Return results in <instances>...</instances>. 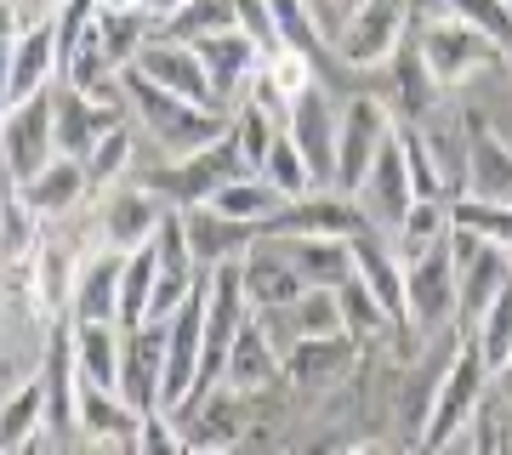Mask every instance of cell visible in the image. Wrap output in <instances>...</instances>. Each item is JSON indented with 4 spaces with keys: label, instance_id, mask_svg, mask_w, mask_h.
<instances>
[{
    "label": "cell",
    "instance_id": "1",
    "mask_svg": "<svg viewBox=\"0 0 512 455\" xmlns=\"http://www.w3.org/2000/svg\"><path fill=\"white\" fill-rule=\"evenodd\" d=\"M120 91H126V109L137 114L143 137L160 148V160H183V154L217 143L222 131H228V114H222V109L188 103V97L154 86V80L137 74V69H120Z\"/></svg>",
    "mask_w": 512,
    "mask_h": 455
},
{
    "label": "cell",
    "instance_id": "2",
    "mask_svg": "<svg viewBox=\"0 0 512 455\" xmlns=\"http://www.w3.org/2000/svg\"><path fill=\"white\" fill-rule=\"evenodd\" d=\"M416 52L444 91H456V86H467V80L507 63V52L478 35L473 23H461L456 12H427V23L416 29Z\"/></svg>",
    "mask_w": 512,
    "mask_h": 455
},
{
    "label": "cell",
    "instance_id": "3",
    "mask_svg": "<svg viewBox=\"0 0 512 455\" xmlns=\"http://www.w3.org/2000/svg\"><path fill=\"white\" fill-rule=\"evenodd\" d=\"M484 393H490V370H484V359H478V347L461 336L456 353H450V364H444V376H439V393H433V404H427L416 450H450L456 433L473 421L478 404H484Z\"/></svg>",
    "mask_w": 512,
    "mask_h": 455
},
{
    "label": "cell",
    "instance_id": "4",
    "mask_svg": "<svg viewBox=\"0 0 512 455\" xmlns=\"http://www.w3.org/2000/svg\"><path fill=\"white\" fill-rule=\"evenodd\" d=\"M404 330L416 342L456 330V256H450V234L404 262Z\"/></svg>",
    "mask_w": 512,
    "mask_h": 455
},
{
    "label": "cell",
    "instance_id": "5",
    "mask_svg": "<svg viewBox=\"0 0 512 455\" xmlns=\"http://www.w3.org/2000/svg\"><path fill=\"white\" fill-rule=\"evenodd\" d=\"M410 6L416 0H353L348 12H342V29H336V63L342 69H387V57L404 46L410 35Z\"/></svg>",
    "mask_w": 512,
    "mask_h": 455
},
{
    "label": "cell",
    "instance_id": "6",
    "mask_svg": "<svg viewBox=\"0 0 512 455\" xmlns=\"http://www.w3.org/2000/svg\"><path fill=\"white\" fill-rule=\"evenodd\" d=\"M239 171H245V160H239L234 137L222 131L217 143L194 148V154H183V160H160V171H148L143 182L165 205H200V200H211L228 177H239Z\"/></svg>",
    "mask_w": 512,
    "mask_h": 455
},
{
    "label": "cell",
    "instance_id": "7",
    "mask_svg": "<svg viewBox=\"0 0 512 455\" xmlns=\"http://www.w3.org/2000/svg\"><path fill=\"white\" fill-rule=\"evenodd\" d=\"M393 126H399V120H393V109H387L382 91H353L348 103H342V131H336V171H330V188L353 194L359 177L370 171V160H376L382 137Z\"/></svg>",
    "mask_w": 512,
    "mask_h": 455
},
{
    "label": "cell",
    "instance_id": "8",
    "mask_svg": "<svg viewBox=\"0 0 512 455\" xmlns=\"http://www.w3.org/2000/svg\"><path fill=\"white\" fill-rule=\"evenodd\" d=\"M359 353H365V342H353L348 330H336V336H291L279 347V370H285L291 393L313 399V393H330V387L353 382Z\"/></svg>",
    "mask_w": 512,
    "mask_h": 455
},
{
    "label": "cell",
    "instance_id": "9",
    "mask_svg": "<svg viewBox=\"0 0 512 455\" xmlns=\"http://www.w3.org/2000/svg\"><path fill=\"white\" fill-rule=\"evenodd\" d=\"M450 256H456V330H467L512 285V268H507V251L501 245L467 234L456 222H450Z\"/></svg>",
    "mask_w": 512,
    "mask_h": 455
},
{
    "label": "cell",
    "instance_id": "10",
    "mask_svg": "<svg viewBox=\"0 0 512 455\" xmlns=\"http://www.w3.org/2000/svg\"><path fill=\"white\" fill-rule=\"evenodd\" d=\"M52 154H57V131H52V86H46L0 114V171H6V182H29Z\"/></svg>",
    "mask_w": 512,
    "mask_h": 455
},
{
    "label": "cell",
    "instance_id": "11",
    "mask_svg": "<svg viewBox=\"0 0 512 455\" xmlns=\"http://www.w3.org/2000/svg\"><path fill=\"white\" fill-rule=\"evenodd\" d=\"M165 217V200L148 188L143 177L137 182H109L103 194H97V245H109V251H137L154 239Z\"/></svg>",
    "mask_w": 512,
    "mask_h": 455
},
{
    "label": "cell",
    "instance_id": "12",
    "mask_svg": "<svg viewBox=\"0 0 512 455\" xmlns=\"http://www.w3.org/2000/svg\"><path fill=\"white\" fill-rule=\"evenodd\" d=\"M353 200H359V211H365L370 228H382V234H393V228H399V217L416 205V188H410V165H404V137H399V126L382 137L376 160H370V171L359 177V188H353Z\"/></svg>",
    "mask_w": 512,
    "mask_h": 455
},
{
    "label": "cell",
    "instance_id": "13",
    "mask_svg": "<svg viewBox=\"0 0 512 455\" xmlns=\"http://www.w3.org/2000/svg\"><path fill=\"white\" fill-rule=\"evenodd\" d=\"M120 120H126V91H120V97H97V91H80V86H63V80H52L57 154L86 160L97 137H103V131H114Z\"/></svg>",
    "mask_w": 512,
    "mask_h": 455
},
{
    "label": "cell",
    "instance_id": "14",
    "mask_svg": "<svg viewBox=\"0 0 512 455\" xmlns=\"http://www.w3.org/2000/svg\"><path fill=\"white\" fill-rule=\"evenodd\" d=\"M285 131H291V143L302 148V160L313 165V177L330 188V171H336V131H342V103L330 97L325 80L302 86L291 103H285Z\"/></svg>",
    "mask_w": 512,
    "mask_h": 455
},
{
    "label": "cell",
    "instance_id": "15",
    "mask_svg": "<svg viewBox=\"0 0 512 455\" xmlns=\"http://www.w3.org/2000/svg\"><path fill=\"white\" fill-rule=\"evenodd\" d=\"M126 69L148 74L154 86L177 91V97H188V103H205V109H222V103H217V91H211V80H205V63H200V52H194L188 40L165 35V29H154V35H148L143 46H137V57H131ZM222 114H228V109H222Z\"/></svg>",
    "mask_w": 512,
    "mask_h": 455
},
{
    "label": "cell",
    "instance_id": "16",
    "mask_svg": "<svg viewBox=\"0 0 512 455\" xmlns=\"http://www.w3.org/2000/svg\"><path fill=\"white\" fill-rule=\"evenodd\" d=\"M40 387H46V433L52 438H80L74 399H80V364H74V336L69 319L46 325V353H40Z\"/></svg>",
    "mask_w": 512,
    "mask_h": 455
},
{
    "label": "cell",
    "instance_id": "17",
    "mask_svg": "<svg viewBox=\"0 0 512 455\" xmlns=\"http://www.w3.org/2000/svg\"><path fill=\"white\" fill-rule=\"evenodd\" d=\"M160 382H165V319H143L120 342V393L143 416V410H160Z\"/></svg>",
    "mask_w": 512,
    "mask_h": 455
},
{
    "label": "cell",
    "instance_id": "18",
    "mask_svg": "<svg viewBox=\"0 0 512 455\" xmlns=\"http://www.w3.org/2000/svg\"><path fill=\"white\" fill-rule=\"evenodd\" d=\"M194 52H200L205 80H211V91H217L222 109H234L239 97L251 91L256 69H262V46H256L245 29H217V35L194 40Z\"/></svg>",
    "mask_w": 512,
    "mask_h": 455
},
{
    "label": "cell",
    "instance_id": "19",
    "mask_svg": "<svg viewBox=\"0 0 512 455\" xmlns=\"http://www.w3.org/2000/svg\"><path fill=\"white\" fill-rule=\"evenodd\" d=\"M222 382L239 387V393H251V399H262V393L285 387V370H279V342L268 336V325H262V313H256V308H251V319L239 325L234 347H228Z\"/></svg>",
    "mask_w": 512,
    "mask_h": 455
},
{
    "label": "cell",
    "instance_id": "20",
    "mask_svg": "<svg viewBox=\"0 0 512 455\" xmlns=\"http://www.w3.org/2000/svg\"><path fill=\"white\" fill-rule=\"evenodd\" d=\"M239 285H245V302H251L256 313H268V308H291L308 279L291 268V256L279 251L274 239L256 234L251 251L239 256Z\"/></svg>",
    "mask_w": 512,
    "mask_h": 455
},
{
    "label": "cell",
    "instance_id": "21",
    "mask_svg": "<svg viewBox=\"0 0 512 455\" xmlns=\"http://www.w3.org/2000/svg\"><path fill=\"white\" fill-rule=\"evenodd\" d=\"M74 268H80V256L69 251V239L52 234V228H40V245H35V256H29V302H35V313L46 325H52V319H69Z\"/></svg>",
    "mask_w": 512,
    "mask_h": 455
},
{
    "label": "cell",
    "instance_id": "22",
    "mask_svg": "<svg viewBox=\"0 0 512 455\" xmlns=\"http://www.w3.org/2000/svg\"><path fill=\"white\" fill-rule=\"evenodd\" d=\"M387 69H393V86H387L382 97H387V109H393V120H399V126H421L433 109H444V97H450V91L433 80V69H427V63H421L416 35H404V46L387 57Z\"/></svg>",
    "mask_w": 512,
    "mask_h": 455
},
{
    "label": "cell",
    "instance_id": "23",
    "mask_svg": "<svg viewBox=\"0 0 512 455\" xmlns=\"http://www.w3.org/2000/svg\"><path fill=\"white\" fill-rule=\"evenodd\" d=\"M18 188V200L35 211L40 222H63L74 217L80 205L92 200V188H86V171H80V160L74 154H52V160L40 165L29 182H12Z\"/></svg>",
    "mask_w": 512,
    "mask_h": 455
},
{
    "label": "cell",
    "instance_id": "24",
    "mask_svg": "<svg viewBox=\"0 0 512 455\" xmlns=\"http://www.w3.org/2000/svg\"><path fill=\"white\" fill-rule=\"evenodd\" d=\"M57 80V18H40L12 35V69H6V109L35 97Z\"/></svg>",
    "mask_w": 512,
    "mask_h": 455
},
{
    "label": "cell",
    "instance_id": "25",
    "mask_svg": "<svg viewBox=\"0 0 512 455\" xmlns=\"http://www.w3.org/2000/svg\"><path fill=\"white\" fill-rule=\"evenodd\" d=\"M461 194L478 200H507L512 205V143L478 114H467V182Z\"/></svg>",
    "mask_w": 512,
    "mask_h": 455
},
{
    "label": "cell",
    "instance_id": "26",
    "mask_svg": "<svg viewBox=\"0 0 512 455\" xmlns=\"http://www.w3.org/2000/svg\"><path fill=\"white\" fill-rule=\"evenodd\" d=\"M183 211V234H188V251H194V262L200 268H217V262H239V256L251 251L256 228L251 222H234L222 217L217 205H177Z\"/></svg>",
    "mask_w": 512,
    "mask_h": 455
},
{
    "label": "cell",
    "instance_id": "27",
    "mask_svg": "<svg viewBox=\"0 0 512 455\" xmlns=\"http://www.w3.org/2000/svg\"><path fill=\"white\" fill-rule=\"evenodd\" d=\"M74 421H80V438H86V444H103V450H137V410H131L126 393H114V387H86L80 382Z\"/></svg>",
    "mask_w": 512,
    "mask_h": 455
},
{
    "label": "cell",
    "instance_id": "28",
    "mask_svg": "<svg viewBox=\"0 0 512 455\" xmlns=\"http://www.w3.org/2000/svg\"><path fill=\"white\" fill-rule=\"evenodd\" d=\"M120 262H126V251H109V245L80 256L69 319H120Z\"/></svg>",
    "mask_w": 512,
    "mask_h": 455
},
{
    "label": "cell",
    "instance_id": "29",
    "mask_svg": "<svg viewBox=\"0 0 512 455\" xmlns=\"http://www.w3.org/2000/svg\"><path fill=\"white\" fill-rule=\"evenodd\" d=\"M69 336H74L80 382L86 387H114V393H120V342H126L120 319H69Z\"/></svg>",
    "mask_w": 512,
    "mask_h": 455
},
{
    "label": "cell",
    "instance_id": "30",
    "mask_svg": "<svg viewBox=\"0 0 512 455\" xmlns=\"http://www.w3.org/2000/svg\"><path fill=\"white\" fill-rule=\"evenodd\" d=\"M308 285H342L353 273V239L342 234H268Z\"/></svg>",
    "mask_w": 512,
    "mask_h": 455
},
{
    "label": "cell",
    "instance_id": "31",
    "mask_svg": "<svg viewBox=\"0 0 512 455\" xmlns=\"http://www.w3.org/2000/svg\"><path fill=\"white\" fill-rule=\"evenodd\" d=\"M46 438H52L46 433V387H40V376H29V382L12 387L6 404H0V455L35 450Z\"/></svg>",
    "mask_w": 512,
    "mask_h": 455
},
{
    "label": "cell",
    "instance_id": "32",
    "mask_svg": "<svg viewBox=\"0 0 512 455\" xmlns=\"http://www.w3.org/2000/svg\"><path fill=\"white\" fill-rule=\"evenodd\" d=\"M268 319L291 325L285 342H291V336H336V330H348L342 325V296H336V285H302V296H296L291 308H268Z\"/></svg>",
    "mask_w": 512,
    "mask_h": 455
},
{
    "label": "cell",
    "instance_id": "33",
    "mask_svg": "<svg viewBox=\"0 0 512 455\" xmlns=\"http://www.w3.org/2000/svg\"><path fill=\"white\" fill-rule=\"evenodd\" d=\"M205 205H217L222 217H234V222H251V228H262V222H268L279 205H285V194H279L274 182L262 177V171H239V177H228Z\"/></svg>",
    "mask_w": 512,
    "mask_h": 455
},
{
    "label": "cell",
    "instance_id": "34",
    "mask_svg": "<svg viewBox=\"0 0 512 455\" xmlns=\"http://www.w3.org/2000/svg\"><path fill=\"white\" fill-rule=\"evenodd\" d=\"M461 336L478 347V359H484V370H490V382H501V376H507V364H512V285L495 296L490 308L478 313Z\"/></svg>",
    "mask_w": 512,
    "mask_h": 455
},
{
    "label": "cell",
    "instance_id": "35",
    "mask_svg": "<svg viewBox=\"0 0 512 455\" xmlns=\"http://www.w3.org/2000/svg\"><path fill=\"white\" fill-rule=\"evenodd\" d=\"M336 296H342V325H348L353 342H365V347L387 342L393 319H387V308L376 302V291H370V285L359 279V273H348V279L336 285Z\"/></svg>",
    "mask_w": 512,
    "mask_h": 455
},
{
    "label": "cell",
    "instance_id": "36",
    "mask_svg": "<svg viewBox=\"0 0 512 455\" xmlns=\"http://www.w3.org/2000/svg\"><path fill=\"white\" fill-rule=\"evenodd\" d=\"M131 160H137V137H131V126L120 120V126L103 131V137L92 143V154L80 160V171H86V188H92V194H103L109 182H120V177L131 171Z\"/></svg>",
    "mask_w": 512,
    "mask_h": 455
},
{
    "label": "cell",
    "instance_id": "37",
    "mask_svg": "<svg viewBox=\"0 0 512 455\" xmlns=\"http://www.w3.org/2000/svg\"><path fill=\"white\" fill-rule=\"evenodd\" d=\"M444 234H450V200H416L393 228V251H399V262H410L427 245H439Z\"/></svg>",
    "mask_w": 512,
    "mask_h": 455
},
{
    "label": "cell",
    "instance_id": "38",
    "mask_svg": "<svg viewBox=\"0 0 512 455\" xmlns=\"http://www.w3.org/2000/svg\"><path fill=\"white\" fill-rule=\"evenodd\" d=\"M148 302H154V239L126 251V262H120V330L143 325Z\"/></svg>",
    "mask_w": 512,
    "mask_h": 455
},
{
    "label": "cell",
    "instance_id": "39",
    "mask_svg": "<svg viewBox=\"0 0 512 455\" xmlns=\"http://www.w3.org/2000/svg\"><path fill=\"white\" fill-rule=\"evenodd\" d=\"M262 177L274 182L285 200H302V194H313V188H325V182L313 177V165L302 160V148L291 143V131L279 126L274 148H268V160H262Z\"/></svg>",
    "mask_w": 512,
    "mask_h": 455
},
{
    "label": "cell",
    "instance_id": "40",
    "mask_svg": "<svg viewBox=\"0 0 512 455\" xmlns=\"http://www.w3.org/2000/svg\"><path fill=\"white\" fill-rule=\"evenodd\" d=\"M450 222L467 234L490 239V245H512V205L507 200H478V194H456L450 200Z\"/></svg>",
    "mask_w": 512,
    "mask_h": 455
},
{
    "label": "cell",
    "instance_id": "41",
    "mask_svg": "<svg viewBox=\"0 0 512 455\" xmlns=\"http://www.w3.org/2000/svg\"><path fill=\"white\" fill-rule=\"evenodd\" d=\"M404 137V165H410V188H416V200H450V177H444L439 154L427 143V131L421 126H399Z\"/></svg>",
    "mask_w": 512,
    "mask_h": 455
},
{
    "label": "cell",
    "instance_id": "42",
    "mask_svg": "<svg viewBox=\"0 0 512 455\" xmlns=\"http://www.w3.org/2000/svg\"><path fill=\"white\" fill-rule=\"evenodd\" d=\"M154 29H165V35H177V40H205V35H217V29H234V0H183L177 12L165 23H154Z\"/></svg>",
    "mask_w": 512,
    "mask_h": 455
},
{
    "label": "cell",
    "instance_id": "43",
    "mask_svg": "<svg viewBox=\"0 0 512 455\" xmlns=\"http://www.w3.org/2000/svg\"><path fill=\"white\" fill-rule=\"evenodd\" d=\"M461 23H473L484 40H495L501 52L512 57V0H456L450 6Z\"/></svg>",
    "mask_w": 512,
    "mask_h": 455
},
{
    "label": "cell",
    "instance_id": "44",
    "mask_svg": "<svg viewBox=\"0 0 512 455\" xmlns=\"http://www.w3.org/2000/svg\"><path fill=\"white\" fill-rule=\"evenodd\" d=\"M234 29H245V35L262 46V57L274 52V46H285V40H279V23H274V6H268V0H234Z\"/></svg>",
    "mask_w": 512,
    "mask_h": 455
},
{
    "label": "cell",
    "instance_id": "45",
    "mask_svg": "<svg viewBox=\"0 0 512 455\" xmlns=\"http://www.w3.org/2000/svg\"><path fill=\"white\" fill-rule=\"evenodd\" d=\"M177 6H183V0H148V18H154V23H165L171 12H177Z\"/></svg>",
    "mask_w": 512,
    "mask_h": 455
},
{
    "label": "cell",
    "instance_id": "46",
    "mask_svg": "<svg viewBox=\"0 0 512 455\" xmlns=\"http://www.w3.org/2000/svg\"><path fill=\"white\" fill-rule=\"evenodd\" d=\"M103 12H148V0H97Z\"/></svg>",
    "mask_w": 512,
    "mask_h": 455
},
{
    "label": "cell",
    "instance_id": "47",
    "mask_svg": "<svg viewBox=\"0 0 512 455\" xmlns=\"http://www.w3.org/2000/svg\"><path fill=\"white\" fill-rule=\"evenodd\" d=\"M421 6H427V12H450V6H456V0H421Z\"/></svg>",
    "mask_w": 512,
    "mask_h": 455
},
{
    "label": "cell",
    "instance_id": "48",
    "mask_svg": "<svg viewBox=\"0 0 512 455\" xmlns=\"http://www.w3.org/2000/svg\"><path fill=\"white\" fill-rule=\"evenodd\" d=\"M501 251H507V268H512V245H501Z\"/></svg>",
    "mask_w": 512,
    "mask_h": 455
},
{
    "label": "cell",
    "instance_id": "49",
    "mask_svg": "<svg viewBox=\"0 0 512 455\" xmlns=\"http://www.w3.org/2000/svg\"><path fill=\"white\" fill-rule=\"evenodd\" d=\"M0 188H6V171H0Z\"/></svg>",
    "mask_w": 512,
    "mask_h": 455
}]
</instances>
